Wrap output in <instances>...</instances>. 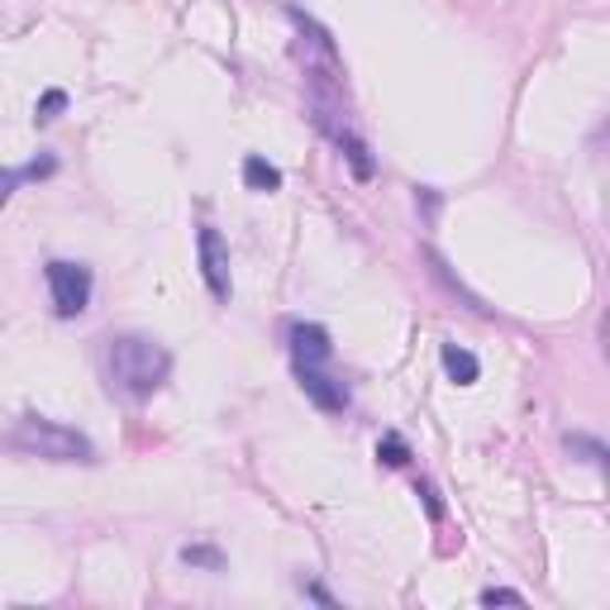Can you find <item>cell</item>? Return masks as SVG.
<instances>
[{"label":"cell","mask_w":610,"mask_h":610,"mask_svg":"<svg viewBox=\"0 0 610 610\" xmlns=\"http://www.w3.org/2000/svg\"><path fill=\"white\" fill-rule=\"evenodd\" d=\"M167 372H172V354H167L158 339H148V334H125V339L111 344V377L134 401L158 391Z\"/></svg>","instance_id":"6da1fadb"},{"label":"cell","mask_w":610,"mask_h":610,"mask_svg":"<svg viewBox=\"0 0 610 610\" xmlns=\"http://www.w3.org/2000/svg\"><path fill=\"white\" fill-rule=\"evenodd\" d=\"M14 449L24 453H39V458H53V463H76V458H91V444L76 430H67V424H53L43 416H24L20 430L10 434Z\"/></svg>","instance_id":"7a4b0ae2"},{"label":"cell","mask_w":610,"mask_h":610,"mask_svg":"<svg viewBox=\"0 0 610 610\" xmlns=\"http://www.w3.org/2000/svg\"><path fill=\"white\" fill-rule=\"evenodd\" d=\"M49 292H53V311L63 319H76L91 305V267L53 257L49 263Z\"/></svg>","instance_id":"3957f363"},{"label":"cell","mask_w":610,"mask_h":610,"mask_svg":"<svg viewBox=\"0 0 610 610\" xmlns=\"http://www.w3.org/2000/svg\"><path fill=\"white\" fill-rule=\"evenodd\" d=\"M286 344H292V362H296V368H325V362L334 358L329 334L319 329V325H305V319H296V325L286 329Z\"/></svg>","instance_id":"277c9868"},{"label":"cell","mask_w":610,"mask_h":610,"mask_svg":"<svg viewBox=\"0 0 610 610\" xmlns=\"http://www.w3.org/2000/svg\"><path fill=\"white\" fill-rule=\"evenodd\" d=\"M201 272H206V286L215 301H229V249L220 239V229L201 224Z\"/></svg>","instance_id":"5b68a950"},{"label":"cell","mask_w":610,"mask_h":610,"mask_svg":"<svg viewBox=\"0 0 610 610\" xmlns=\"http://www.w3.org/2000/svg\"><path fill=\"white\" fill-rule=\"evenodd\" d=\"M296 377H301V391L311 396L319 410H344L348 406V387L334 381L325 368H296Z\"/></svg>","instance_id":"8992f818"},{"label":"cell","mask_w":610,"mask_h":610,"mask_svg":"<svg viewBox=\"0 0 610 610\" xmlns=\"http://www.w3.org/2000/svg\"><path fill=\"white\" fill-rule=\"evenodd\" d=\"M444 372L449 381H458V387H472V381L482 377V362L467 354V348H458V344H444Z\"/></svg>","instance_id":"52a82bcc"},{"label":"cell","mask_w":610,"mask_h":610,"mask_svg":"<svg viewBox=\"0 0 610 610\" xmlns=\"http://www.w3.org/2000/svg\"><path fill=\"white\" fill-rule=\"evenodd\" d=\"M49 172H53V158L29 162V167H0V210H6V201L14 196V187H20V181H34V177H49Z\"/></svg>","instance_id":"ba28073f"},{"label":"cell","mask_w":610,"mask_h":610,"mask_svg":"<svg viewBox=\"0 0 610 610\" xmlns=\"http://www.w3.org/2000/svg\"><path fill=\"white\" fill-rule=\"evenodd\" d=\"M243 181H249V191H277L282 187V172L272 167L267 158H243Z\"/></svg>","instance_id":"9c48e42d"},{"label":"cell","mask_w":610,"mask_h":610,"mask_svg":"<svg viewBox=\"0 0 610 610\" xmlns=\"http://www.w3.org/2000/svg\"><path fill=\"white\" fill-rule=\"evenodd\" d=\"M377 453H381V463H387V467H401L406 458H410V449H406V439H401V434H387Z\"/></svg>","instance_id":"30bf717a"},{"label":"cell","mask_w":610,"mask_h":610,"mask_svg":"<svg viewBox=\"0 0 610 610\" xmlns=\"http://www.w3.org/2000/svg\"><path fill=\"white\" fill-rule=\"evenodd\" d=\"M568 449L582 453L587 463H606V444H597V439H587V434H568Z\"/></svg>","instance_id":"8fae6325"},{"label":"cell","mask_w":610,"mask_h":610,"mask_svg":"<svg viewBox=\"0 0 610 610\" xmlns=\"http://www.w3.org/2000/svg\"><path fill=\"white\" fill-rule=\"evenodd\" d=\"M181 558H187L191 562V568H224V558L215 554V548H201V544H187V548H181Z\"/></svg>","instance_id":"7c38bea8"},{"label":"cell","mask_w":610,"mask_h":610,"mask_svg":"<svg viewBox=\"0 0 610 610\" xmlns=\"http://www.w3.org/2000/svg\"><path fill=\"white\" fill-rule=\"evenodd\" d=\"M63 105H67V91H49V96H43L39 101V125H49V119H57V111H63Z\"/></svg>","instance_id":"4fadbf2b"},{"label":"cell","mask_w":610,"mask_h":610,"mask_svg":"<svg viewBox=\"0 0 610 610\" xmlns=\"http://www.w3.org/2000/svg\"><path fill=\"white\" fill-rule=\"evenodd\" d=\"M482 606H525L520 591H506V587H492V591H482Z\"/></svg>","instance_id":"5bb4252c"},{"label":"cell","mask_w":610,"mask_h":610,"mask_svg":"<svg viewBox=\"0 0 610 610\" xmlns=\"http://www.w3.org/2000/svg\"><path fill=\"white\" fill-rule=\"evenodd\" d=\"M305 597H315V601H325V606H334V597H329V591H325V587H305Z\"/></svg>","instance_id":"9a60e30c"}]
</instances>
